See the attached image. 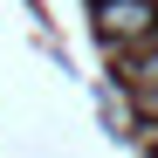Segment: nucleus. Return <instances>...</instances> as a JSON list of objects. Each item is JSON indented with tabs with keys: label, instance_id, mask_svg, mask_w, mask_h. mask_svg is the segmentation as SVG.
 <instances>
[{
	"label": "nucleus",
	"instance_id": "3",
	"mask_svg": "<svg viewBox=\"0 0 158 158\" xmlns=\"http://www.w3.org/2000/svg\"><path fill=\"white\" fill-rule=\"evenodd\" d=\"M138 110H144V117L158 124V83H151V89H138Z\"/></svg>",
	"mask_w": 158,
	"mask_h": 158
},
{
	"label": "nucleus",
	"instance_id": "2",
	"mask_svg": "<svg viewBox=\"0 0 158 158\" xmlns=\"http://www.w3.org/2000/svg\"><path fill=\"white\" fill-rule=\"evenodd\" d=\"M117 55H124V83H131V89H151V83H158V35L138 41V48H117Z\"/></svg>",
	"mask_w": 158,
	"mask_h": 158
},
{
	"label": "nucleus",
	"instance_id": "4",
	"mask_svg": "<svg viewBox=\"0 0 158 158\" xmlns=\"http://www.w3.org/2000/svg\"><path fill=\"white\" fill-rule=\"evenodd\" d=\"M151 144H158V124H151Z\"/></svg>",
	"mask_w": 158,
	"mask_h": 158
},
{
	"label": "nucleus",
	"instance_id": "5",
	"mask_svg": "<svg viewBox=\"0 0 158 158\" xmlns=\"http://www.w3.org/2000/svg\"><path fill=\"white\" fill-rule=\"evenodd\" d=\"M151 7H158V0H151Z\"/></svg>",
	"mask_w": 158,
	"mask_h": 158
},
{
	"label": "nucleus",
	"instance_id": "1",
	"mask_svg": "<svg viewBox=\"0 0 158 158\" xmlns=\"http://www.w3.org/2000/svg\"><path fill=\"white\" fill-rule=\"evenodd\" d=\"M96 28L110 48H138L158 35V7L151 0H96Z\"/></svg>",
	"mask_w": 158,
	"mask_h": 158
}]
</instances>
